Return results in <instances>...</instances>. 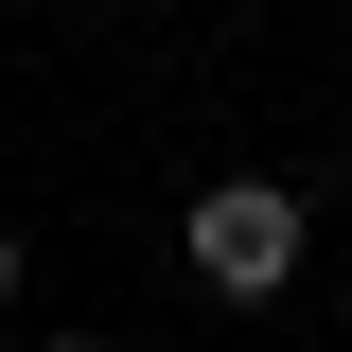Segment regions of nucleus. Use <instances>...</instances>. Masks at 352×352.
Returning <instances> with one entry per match:
<instances>
[{"instance_id": "obj_1", "label": "nucleus", "mask_w": 352, "mask_h": 352, "mask_svg": "<svg viewBox=\"0 0 352 352\" xmlns=\"http://www.w3.org/2000/svg\"><path fill=\"white\" fill-rule=\"evenodd\" d=\"M176 247H194V282H212V300H282L317 229H300V194H282V176H212Z\"/></svg>"}, {"instance_id": "obj_2", "label": "nucleus", "mask_w": 352, "mask_h": 352, "mask_svg": "<svg viewBox=\"0 0 352 352\" xmlns=\"http://www.w3.org/2000/svg\"><path fill=\"white\" fill-rule=\"evenodd\" d=\"M0 300H18V229H0Z\"/></svg>"}, {"instance_id": "obj_3", "label": "nucleus", "mask_w": 352, "mask_h": 352, "mask_svg": "<svg viewBox=\"0 0 352 352\" xmlns=\"http://www.w3.org/2000/svg\"><path fill=\"white\" fill-rule=\"evenodd\" d=\"M53 352H106V335H53Z\"/></svg>"}]
</instances>
